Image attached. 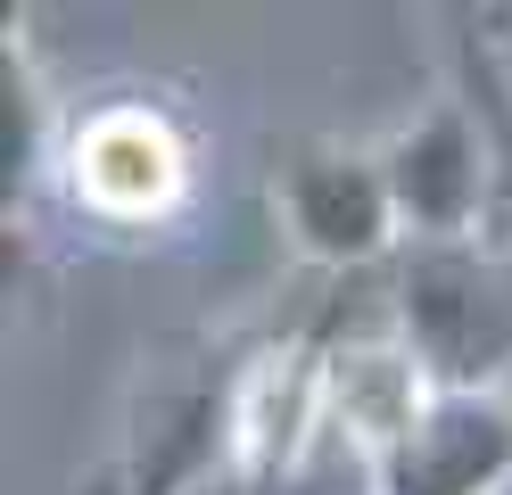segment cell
<instances>
[{"label":"cell","instance_id":"cell-1","mask_svg":"<svg viewBox=\"0 0 512 495\" xmlns=\"http://www.w3.org/2000/svg\"><path fill=\"white\" fill-rule=\"evenodd\" d=\"M240 372L248 355L223 347H157L141 355V380L124 396V446H116V487L124 495H199L232 479L240 462Z\"/></svg>","mask_w":512,"mask_h":495},{"label":"cell","instance_id":"cell-2","mask_svg":"<svg viewBox=\"0 0 512 495\" xmlns=\"http://www.w3.org/2000/svg\"><path fill=\"white\" fill-rule=\"evenodd\" d=\"M389 330L422 355L438 388H512V264L488 240H413L397 248Z\"/></svg>","mask_w":512,"mask_h":495},{"label":"cell","instance_id":"cell-3","mask_svg":"<svg viewBox=\"0 0 512 495\" xmlns=\"http://www.w3.org/2000/svg\"><path fill=\"white\" fill-rule=\"evenodd\" d=\"M58 198L100 231H157L190 207L199 149L166 99H91L58 141Z\"/></svg>","mask_w":512,"mask_h":495},{"label":"cell","instance_id":"cell-4","mask_svg":"<svg viewBox=\"0 0 512 495\" xmlns=\"http://www.w3.org/2000/svg\"><path fill=\"white\" fill-rule=\"evenodd\" d=\"M273 215L290 231V248L323 273H389L405 248L389 174L380 149H347V141H306L273 182Z\"/></svg>","mask_w":512,"mask_h":495},{"label":"cell","instance_id":"cell-5","mask_svg":"<svg viewBox=\"0 0 512 495\" xmlns=\"http://www.w3.org/2000/svg\"><path fill=\"white\" fill-rule=\"evenodd\" d=\"M380 174H389L405 248L413 240H479V215H488V141H479V116L455 83L380 141Z\"/></svg>","mask_w":512,"mask_h":495},{"label":"cell","instance_id":"cell-6","mask_svg":"<svg viewBox=\"0 0 512 495\" xmlns=\"http://www.w3.org/2000/svg\"><path fill=\"white\" fill-rule=\"evenodd\" d=\"M372 495H512V388H438L372 462Z\"/></svg>","mask_w":512,"mask_h":495},{"label":"cell","instance_id":"cell-7","mask_svg":"<svg viewBox=\"0 0 512 495\" xmlns=\"http://www.w3.org/2000/svg\"><path fill=\"white\" fill-rule=\"evenodd\" d=\"M430 396H438V380L422 372V355H413L389 322L331 339V438H347L364 462L389 454L405 429L430 413Z\"/></svg>","mask_w":512,"mask_h":495},{"label":"cell","instance_id":"cell-8","mask_svg":"<svg viewBox=\"0 0 512 495\" xmlns=\"http://www.w3.org/2000/svg\"><path fill=\"white\" fill-rule=\"evenodd\" d=\"M455 83L479 116V141H488V215H479V240H488L512 264V75H504V50H496V25L455 9Z\"/></svg>","mask_w":512,"mask_h":495},{"label":"cell","instance_id":"cell-9","mask_svg":"<svg viewBox=\"0 0 512 495\" xmlns=\"http://www.w3.org/2000/svg\"><path fill=\"white\" fill-rule=\"evenodd\" d=\"M0 124H9V207H17L42 174H58V141H67V116L50 108V91L34 75V50H25L17 25L0 42Z\"/></svg>","mask_w":512,"mask_h":495},{"label":"cell","instance_id":"cell-10","mask_svg":"<svg viewBox=\"0 0 512 495\" xmlns=\"http://www.w3.org/2000/svg\"><path fill=\"white\" fill-rule=\"evenodd\" d=\"M488 25H496V50H504V75H512V9H488Z\"/></svg>","mask_w":512,"mask_h":495}]
</instances>
